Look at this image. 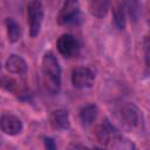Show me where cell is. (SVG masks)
I'll return each instance as SVG.
<instances>
[{
  "mask_svg": "<svg viewBox=\"0 0 150 150\" xmlns=\"http://www.w3.org/2000/svg\"><path fill=\"white\" fill-rule=\"evenodd\" d=\"M41 69L46 89L53 95L57 94L61 87V67L52 52H47L43 55Z\"/></svg>",
  "mask_w": 150,
  "mask_h": 150,
  "instance_id": "obj_1",
  "label": "cell"
},
{
  "mask_svg": "<svg viewBox=\"0 0 150 150\" xmlns=\"http://www.w3.org/2000/svg\"><path fill=\"white\" fill-rule=\"evenodd\" d=\"M83 21V16L77 1H66L57 15V22L61 26H76Z\"/></svg>",
  "mask_w": 150,
  "mask_h": 150,
  "instance_id": "obj_2",
  "label": "cell"
},
{
  "mask_svg": "<svg viewBox=\"0 0 150 150\" xmlns=\"http://www.w3.org/2000/svg\"><path fill=\"white\" fill-rule=\"evenodd\" d=\"M27 18L29 23V35L35 38L40 33L43 20V6L40 1H29L27 4Z\"/></svg>",
  "mask_w": 150,
  "mask_h": 150,
  "instance_id": "obj_3",
  "label": "cell"
},
{
  "mask_svg": "<svg viewBox=\"0 0 150 150\" xmlns=\"http://www.w3.org/2000/svg\"><path fill=\"white\" fill-rule=\"evenodd\" d=\"M115 115L117 120L123 124L125 128H135L138 124L139 121V115H138V109L132 104V103H121L116 107Z\"/></svg>",
  "mask_w": 150,
  "mask_h": 150,
  "instance_id": "obj_4",
  "label": "cell"
},
{
  "mask_svg": "<svg viewBox=\"0 0 150 150\" xmlns=\"http://www.w3.org/2000/svg\"><path fill=\"white\" fill-rule=\"evenodd\" d=\"M95 81L94 71L88 67H77L71 71V83L75 88H90Z\"/></svg>",
  "mask_w": 150,
  "mask_h": 150,
  "instance_id": "obj_5",
  "label": "cell"
},
{
  "mask_svg": "<svg viewBox=\"0 0 150 150\" xmlns=\"http://www.w3.org/2000/svg\"><path fill=\"white\" fill-rule=\"evenodd\" d=\"M59 53L64 57H73L79 53L80 43L75 36L71 34H62L56 42Z\"/></svg>",
  "mask_w": 150,
  "mask_h": 150,
  "instance_id": "obj_6",
  "label": "cell"
},
{
  "mask_svg": "<svg viewBox=\"0 0 150 150\" xmlns=\"http://www.w3.org/2000/svg\"><path fill=\"white\" fill-rule=\"evenodd\" d=\"M22 122L19 117L13 114H2L0 117V129L4 134L9 136H15L22 131Z\"/></svg>",
  "mask_w": 150,
  "mask_h": 150,
  "instance_id": "obj_7",
  "label": "cell"
},
{
  "mask_svg": "<svg viewBox=\"0 0 150 150\" xmlns=\"http://www.w3.org/2000/svg\"><path fill=\"white\" fill-rule=\"evenodd\" d=\"M49 123L53 129L56 130H67L70 125L68 111L64 109H56L49 115Z\"/></svg>",
  "mask_w": 150,
  "mask_h": 150,
  "instance_id": "obj_8",
  "label": "cell"
},
{
  "mask_svg": "<svg viewBox=\"0 0 150 150\" xmlns=\"http://www.w3.org/2000/svg\"><path fill=\"white\" fill-rule=\"evenodd\" d=\"M5 68L7 69L8 73L11 74H16V75H21V74H25L28 69V66H27V62L19 55H15V54H12L7 60H6V63H5Z\"/></svg>",
  "mask_w": 150,
  "mask_h": 150,
  "instance_id": "obj_9",
  "label": "cell"
},
{
  "mask_svg": "<svg viewBox=\"0 0 150 150\" xmlns=\"http://www.w3.org/2000/svg\"><path fill=\"white\" fill-rule=\"evenodd\" d=\"M97 115H98V109H97L96 104H94V103H89V104L83 105L79 112L80 121L84 127L91 125L95 122Z\"/></svg>",
  "mask_w": 150,
  "mask_h": 150,
  "instance_id": "obj_10",
  "label": "cell"
},
{
  "mask_svg": "<svg viewBox=\"0 0 150 150\" xmlns=\"http://www.w3.org/2000/svg\"><path fill=\"white\" fill-rule=\"evenodd\" d=\"M112 20L117 29L123 30L127 25V11L123 2H116L112 6Z\"/></svg>",
  "mask_w": 150,
  "mask_h": 150,
  "instance_id": "obj_11",
  "label": "cell"
},
{
  "mask_svg": "<svg viewBox=\"0 0 150 150\" xmlns=\"http://www.w3.org/2000/svg\"><path fill=\"white\" fill-rule=\"evenodd\" d=\"M110 1L107 0H93L89 1V11L96 18H103L107 15L110 8Z\"/></svg>",
  "mask_w": 150,
  "mask_h": 150,
  "instance_id": "obj_12",
  "label": "cell"
},
{
  "mask_svg": "<svg viewBox=\"0 0 150 150\" xmlns=\"http://www.w3.org/2000/svg\"><path fill=\"white\" fill-rule=\"evenodd\" d=\"M6 28H7V36L11 42H16L21 39V35H22L21 27L13 18L6 19Z\"/></svg>",
  "mask_w": 150,
  "mask_h": 150,
  "instance_id": "obj_13",
  "label": "cell"
},
{
  "mask_svg": "<svg viewBox=\"0 0 150 150\" xmlns=\"http://www.w3.org/2000/svg\"><path fill=\"white\" fill-rule=\"evenodd\" d=\"M0 87L7 91H11V93H15L19 88V84L18 82L13 79V77H9V76H2L0 79Z\"/></svg>",
  "mask_w": 150,
  "mask_h": 150,
  "instance_id": "obj_14",
  "label": "cell"
},
{
  "mask_svg": "<svg viewBox=\"0 0 150 150\" xmlns=\"http://www.w3.org/2000/svg\"><path fill=\"white\" fill-rule=\"evenodd\" d=\"M43 145H45V150H57L54 139L50 137H43Z\"/></svg>",
  "mask_w": 150,
  "mask_h": 150,
  "instance_id": "obj_15",
  "label": "cell"
},
{
  "mask_svg": "<svg viewBox=\"0 0 150 150\" xmlns=\"http://www.w3.org/2000/svg\"><path fill=\"white\" fill-rule=\"evenodd\" d=\"M67 150H104V149H100V148H93V149H90V148H88L86 145H82V144H79V143H71L67 148Z\"/></svg>",
  "mask_w": 150,
  "mask_h": 150,
  "instance_id": "obj_16",
  "label": "cell"
},
{
  "mask_svg": "<svg viewBox=\"0 0 150 150\" xmlns=\"http://www.w3.org/2000/svg\"><path fill=\"white\" fill-rule=\"evenodd\" d=\"M144 48H145V64H146V67H149V42H148V38L145 39Z\"/></svg>",
  "mask_w": 150,
  "mask_h": 150,
  "instance_id": "obj_17",
  "label": "cell"
}]
</instances>
